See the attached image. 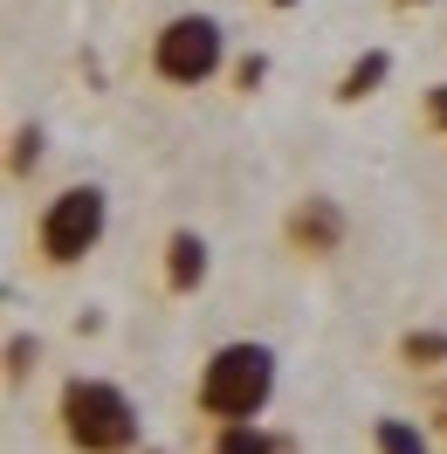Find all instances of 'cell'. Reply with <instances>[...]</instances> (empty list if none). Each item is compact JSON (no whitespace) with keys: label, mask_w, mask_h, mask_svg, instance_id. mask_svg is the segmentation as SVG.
Returning <instances> with one entry per match:
<instances>
[{"label":"cell","mask_w":447,"mask_h":454,"mask_svg":"<svg viewBox=\"0 0 447 454\" xmlns=\"http://www.w3.org/2000/svg\"><path fill=\"white\" fill-rule=\"evenodd\" d=\"M56 434H62V448H69V454H138L145 448L138 399L124 393L117 379H97V372L62 379V393H56Z\"/></svg>","instance_id":"obj_1"},{"label":"cell","mask_w":447,"mask_h":454,"mask_svg":"<svg viewBox=\"0 0 447 454\" xmlns=\"http://www.w3.org/2000/svg\"><path fill=\"white\" fill-rule=\"evenodd\" d=\"M276 399V351L262 338H227L207 351V365L193 379V413L207 427L227 420H262Z\"/></svg>","instance_id":"obj_2"},{"label":"cell","mask_w":447,"mask_h":454,"mask_svg":"<svg viewBox=\"0 0 447 454\" xmlns=\"http://www.w3.org/2000/svg\"><path fill=\"white\" fill-rule=\"evenodd\" d=\"M111 234V193L97 186V179H76V186H62L49 207H42V221H35V262L42 269H76V262L97 255V241Z\"/></svg>","instance_id":"obj_3"},{"label":"cell","mask_w":447,"mask_h":454,"mask_svg":"<svg viewBox=\"0 0 447 454\" xmlns=\"http://www.w3.org/2000/svg\"><path fill=\"white\" fill-rule=\"evenodd\" d=\"M227 69V28L214 14H172L152 35V76L172 90H200Z\"/></svg>","instance_id":"obj_4"},{"label":"cell","mask_w":447,"mask_h":454,"mask_svg":"<svg viewBox=\"0 0 447 454\" xmlns=\"http://www.w3.org/2000/svg\"><path fill=\"white\" fill-rule=\"evenodd\" d=\"M282 241H289V255H303V262H331V255H344V241H351V214H344L331 193H310L282 214Z\"/></svg>","instance_id":"obj_5"},{"label":"cell","mask_w":447,"mask_h":454,"mask_svg":"<svg viewBox=\"0 0 447 454\" xmlns=\"http://www.w3.org/2000/svg\"><path fill=\"white\" fill-rule=\"evenodd\" d=\"M159 269H166V296H200L207 276H214V248H207V234H200V227H172Z\"/></svg>","instance_id":"obj_6"},{"label":"cell","mask_w":447,"mask_h":454,"mask_svg":"<svg viewBox=\"0 0 447 454\" xmlns=\"http://www.w3.org/2000/svg\"><path fill=\"white\" fill-rule=\"evenodd\" d=\"M207 454H303V441L282 434V427H262V420H227V427H214Z\"/></svg>","instance_id":"obj_7"},{"label":"cell","mask_w":447,"mask_h":454,"mask_svg":"<svg viewBox=\"0 0 447 454\" xmlns=\"http://www.w3.org/2000/svg\"><path fill=\"white\" fill-rule=\"evenodd\" d=\"M399 365L413 372V379H434V372H447V331L441 324H413V331H399Z\"/></svg>","instance_id":"obj_8"},{"label":"cell","mask_w":447,"mask_h":454,"mask_svg":"<svg viewBox=\"0 0 447 454\" xmlns=\"http://www.w3.org/2000/svg\"><path fill=\"white\" fill-rule=\"evenodd\" d=\"M372 454H434V427L406 420V413H379L372 420Z\"/></svg>","instance_id":"obj_9"},{"label":"cell","mask_w":447,"mask_h":454,"mask_svg":"<svg viewBox=\"0 0 447 454\" xmlns=\"http://www.w3.org/2000/svg\"><path fill=\"white\" fill-rule=\"evenodd\" d=\"M392 76V49H365L344 76H337V104H365V97H379Z\"/></svg>","instance_id":"obj_10"},{"label":"cell","mask_w":447,"mask_h":454,"mask_svg":"<svg viewBox=\"0 0 447 454\" xmlns=\"http://www.w3.org/2000/svg\"><path fill=\"white\" fill-rule=\"evenodd\" d=\"M42 124H21V131H14V152H7V179H28L35 166H42Z\"/></svg>","instance_id":"obj_11"},{"label":"cell","mask_w":447,"mask_h":454,"mask_svg":"<svg viewBox=\"0 0 447 454\" xmlns=\"http://www.w3.org/2000/svg\"><path fill=\"white\" fill-rule=\"evenodd\" d=\"M420 420L434 427V441L447 448V372H434V379H427V393H420Z\"/></svg>","instance_id":"obj_12"},{"label":"cell","mask_w":447,"mask_h":454,"mask_svg":"<svg viewBox=\"0 0 447 454\" xmlns=\"http://www.w3.org/2000/svg\"><path fill=\"white\" fill-rule=\"evenodd\" d=\"M35 365H42V338H28V331H14V338H7V379L21 386V379H28Z\"/></svg>","instance_id":"obj_13"},{"label":"cell","mask_w":447,"mask_h":454,"mask_svg":"<svg viewBox=\"0 0 447 454\" xmlns=\"http://www.w3.org/2000/svg\"><path fill=\"white\" fill-rule=\"evenodd\" d=\"M262 76H269V56H241V62H234V83L248 90V97L262 90Z\"/></svg>","instance_id":"obj_14"},{"label":"cell","mask_w":447,"mask_h":454,"mask_svg":"<svg viewBox=\"0 0 447 454\" xmlns=\"http://www.w3.org/2000/svg\"><path fill=\"white\" fill-rule=\"evenodd\" d=\"M427 131H447V83L427 90Z\"/></svg>","instance_id":"obj_15"},{"label":"cell","mask_w":447,"mask_h":454,"mask_svg":"<svg viewBox=\"0 0 447 454\" xmlns=\"http://www.w3.org/2000/svg\"><path fill=\"white\" fill-rule=\"evenodd\" d=\"M269 7H303V0H269Z\"/></svg>","instance_id":"obj_16"},{"label":"cell","mask_w":447,"mask_h":454,"mask_svg":"<svg viewBox=\"0 0 447 454\" xmlns=\"http://www.w3.org/2000/svg\"><path fill=\"white\" fill-rule=\"evenodd\" d=\"M399 7H427V0H399Z\"/></svg>","instance_id":"obj_17"}]
</instances>
